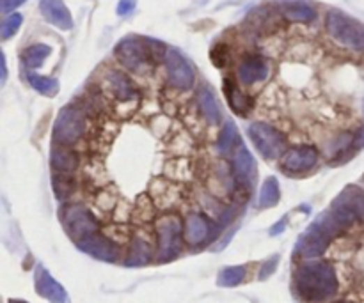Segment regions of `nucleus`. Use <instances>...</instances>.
<instances>
[{
	"mask_svg": "<svg viewBox=\"0 0 364 303\" xmlns=\"http://www.w3.org/2000/svg\"><path fill=\"white\" fill-rule=\"evenodd\" d=\"M178 114L107 100L84 139V202L121 247L135 236L151 241L155 222L190 206L206 172L201 128Z\"/></svg>",
	"mask_w": 364,
	"mask_h": 303,
	"instance_id": "nucleus-1",
	"label": "nucleus"
},
{
	"mask_svg": "<svg viewBox=\"0 0 364 303\" xmlns=\"http://www.w3.org/2000/svg\"><path fill=\"white\" fill-rule=\"evenodd\" d=\"M295 289L302 302L321 303L340 293L341 280L329 261L308 259L295 270Z\"/></svg>",
	"mask_w": 364,
	"mask_h": 303,
	"instance_id": "nucleus-2",
	"label": "nucleus"
},
{
	"mask_svg": "<svg viewBox=\"0 0 364 303\" xmlns=\"http://www.w3.org/2000/svg\"><path fill=\"white\" fill-rule=\"evenodd\" d=\"M167 55V48L164 43L155 39L128 36L121 39L116 47V59L133 73H146L153 70Z\"/></svg>",
	"mask_w": 364,
	"mask_h": 303,
	"instance_id": "nucleus-3",
	"label": "nucleus"
},
{
	"mask_svg": "<svg viewBox=\"0 0 364 303\" xmlns=\"http://www.w3.org/2000/svg\"><path fill=\"white\" fill-rule=\"evenodd\" d=\"M155 261L169 263L185 250V220L180 213H169L155 222Z\"/></svg>",
	"mask_w": 364,
	"mask_h": 303,
	"instance_id": "nucleus-4",
	"label": "nucleus"
},
{
	"mask_svg": "<svg viewBox=\"0 0 364 303\" xmlns=\"http://www.w3.org/2000/svg\"><path fill=\"white\" fill-rule=\"evenodd\" d=\"M59 217L61 222H63L64 231H66V234L75 245H79L80 241H86L89 238L96 236L98 233H103L100 218L82 201L66 202L61 208Z\"/></svg>",
	"mask_w": 364,
	"mask_h": 303,
	"instance_id": "nucleus-5",
	"label": "nucleus"
},
{
	"mask_svg": "<svg viewBox=\"0 0 364 303\" xmlns=\"http://www.w3.org/2000/svg\"><path fill=\"white\" fill-rule=\"evenodd\" d=\"M89 132V116L84 112L79 103L66 105L59 112L54 123V144L63 148H73L75 144L84 142Z\"/></svg>",
	"mask_w": 364,
	"mask_h": 303,
	"instance_id": "nucleus-6",
	"label": "nucleus"
},
{
	"mask_svg": "<svg viewBox=\"0 0 364 303\" xmlns=\"http://www.w3.org/2000/svg\"><path fill=\"white\" fill-rule=\"evenodd\" d=\"M329 213L334 220L343 227L344 231H350L357 224L364 222V192L357 185H349L331 204Z\"/></svg>",
	"mask_w": 364,
	"mask_h": 303,
	"instance_id": "nucleus-7",
	"label": "nucleus"
},
{
	"mask_svg": "<svg viewBox=\"0 0 364 303\" xmlns=\"http://www.w3.org/2000/svg\"><path fill=\"white\" fill-rule=\"evenodd\" d=\"M224 227L219 222H213L203 211H188L185 215V245L188 249H204L220 236Z\"/></svg>",
	"mask_w": 364,
	"mask_h": 303,
	"instance_id": "nucleus-8",
	"label": "nucleus"
},
{
	"mask_svg": "<svg viewBox=\"0 0 364 303\" xmlns=\"http://www.w3.org/2000/svg\"><path fill=\"white\" fill-rule=\"evenodd\" d=\"M325 29L336 43L352 50H364V25L344 13L331 11L325 16Z\"/></svg>",
	"mask_w": 364,
	"mask_h": 303,
	"instance_id": "nucleus-9",
	"label": "nucleus"
},
{
	"mask_svg": "<svg viewBox=\"0 0 364 303\" xmlns=\"http://www.w3.org/2000/svg\"><path fill=\"white\" fill-rule=\"evenodd\" d=\"M247 133L259 155L266 160L279 158L288 149V135L282 130L266 125L263 121L252 123Z\"/></svg>",
	"mask_w": 364,
	"mask_h": 303,
	"instance_id": "nucleus-10",
	"label": "nucleus"
},
{
	"mask_svg": "<svg viewBox=\"0 0 364 303\" xmlns=\"http://www.w3.org/2000/svg\"><path fill=\"white\" fill-rule=\"evenodd\" d=\"M318 160H320V153H318L317 146L310 144V142H301V144H294L286 149L285 155L281 156V169L286 174L298 176L313 171Z\"/></svg>",
	"mask_w": 364,
	"mask_h": 303,
	"instance_id": "nucleus-11",
	"label": "nucleus"
},
{
	"mask_svg": "<svg viewBox=\"0 0 364 303\" xmlns=\"http://www.w3.org/2000/svg\"><path fill=\"white\" fill-rule=\"evenodd\" d=\"M165 68H167V80L171 87L180 91L192 89L196 84V71L192 64L174 48H169L165 55Z\"/></svg>",
	"mask_w": 364,
	"mask_h": 303,
	"instance_id": "nucleus-12",
	"label": "nucleus"
},
{
	"mask_svg": "<svg viewBox=\"0 0 364 303\" xmlns=\"http://www.w3.org/2000/svg\"><path fill=\"white\" fill-rule=\"evenodd\" d=\"M105 93H107V100L114 101V103H135V101L141 100V91L135 84L126 77L125 73L118 70H110L107 71L105 75Z\"/></svg>",
	"mask_w": 364,
	"mask_h": 303,
	"instance_id": "nucleus-13",
	"label": "nucleus"
},
{
	"mask_svg": "<svg viewBox=\"0 0 364 303\" xmlns=\"http://www.w3.org/2000/svg\"><path fill=\"white\" fill-rule=\"evenodd\" d=\"M232 169H233V174H235L236 185H238V190L242 192L251 190L256 178H258V172H256L255 158H252L249 149H247L243 144H240L238 148H236V151L233 153Z\"/></svg>",
	"mask_w": 364,
	"mask_h": 303,
	"instance_id": "nucleus-14",
	"label": "nucleus"
},
{
	"mask_svg": "<svg viewBox=\"0 0 364 303\" xmlns=\"http://www.w3.org/2000/svg\"><path fill=\"white\" fill-rule=\"evenodd\" d=\"M238 80L243 86H255V84L265 82L268 75H271V64L261 55H245L242 63L238 64Z\"/></svg>",
	"mask_w": 364,
	"mask_h": 303,
	"instance_id": "nucleus-15",
	"label": "nucleus"
},
{
	"mask_svg": "<svg viewBox=\"0 0 364 303\" xmlns=\"http://www.w3.org/2000/svg\"><path fill=\"white\" fill-rule=\"evenodd\" d=\"M331 245H333V241L313 224L298 240L297 247H295V254L301 256L302 259H314V257L324 256Z\"/></svg>",
	"mask_w": 364,
	"mask_h": 303,
	"instance_id": "nucleus-16",
	"label": "nucleus"
},
{
	"mask_svg": "<svg viewBox=\"0 0 364 303\" xmlns=\"http://www.w3.org/2000/svg\"><path fill=\"white\" fill-rule=\"evenodd\" d=\"M36 291L38 295L47 298L50 303H66L68 293L63 286L43 268V266H38L36 270Z\"/></svg>",
	"mask_w": 364,
	"mask_h": 303,
	"instance_id": "nucleus-17",
	"label": "nucleus"
},
{
	"mask_svg": "<svg viewBox=\"0 0 364 303\" xmlns=\"http://www.w3.org/2000/svg\"><path fill=\"white\" fill-rule=\"evenodd\" d=\"M50 165L54 169V174H68L73 176L75 172L82 167V158L71 148L55 146L50 153Z\"/></svg>",
	"mask_w": 364,
	"mask_h": 303,
	"instance_id": "nucleus-18",
	"label": "nucleus"
},
{
	"mask_svg": "<svg viewBox=\"0 0 364 303\" xmlns=\"http://www.w3.org/2000/svg\"><path fill=\"white\" fill-rule=\"evenodd\" d=\"M155 261V247L153 241L144 236H135L128 243V252L123 259L125 266H146Z\"/></svg>",
	"mask_w": 364,
	"mask_h": 303,
	"instance_id": "nucleus-19",
	"label": "nucleus"
},
{
	"mask_svg": "<svg viewBox=\"0 0 364 303\" xmlns=\"http://www.w3.org/2000/svg\"><path fill=\"white\" fill-rule=\"evenodd\" d=\"M40 9L43 13L45 20L50 22L61 31H71L73 27V18L63 0H40Z\"/></svg>",
	"mask_w": 364,
	"mask_h": 303,
	"instance_id": "nucleus-20",
	"label": "nucleus"
},
{
	"mask_svg": "<svg viewBox=\"0 0 364 303\" xmlns=\"http://www.w3.org/2000/svg\"><path fill=\"white\" fill-rule=\"evenodd\" d=\"M224 94H226L227 103H229V107H232V110L236 116L247 117L255 110V100L249 94L243 93L232 78L224 80Z\"/></svg>",
	"mask_w": 364,
	"mask_h": 303,
	"instance_id": "nucleus-21",
	"label": "nucleus"
},
{
	"mask_svg": "<svg viewBox=\"0 0 364 303\" xmlns=\"http://www.w3.org/2000/svg\"><path fill=\"white\" fill-rule=\"evenodd\" d=\"M279 15L290 22H297V24H310L317 18V11L313 6L305 4V2H295V0H288L279 6Z\"/></svg>",
	"mask_w": 364,
	"mask_h": 303,
	"instance_id": "nucleus-22",
	"label": "nucleus"
},
{
	"mask_svg": "<svg viewBox=\"0 0 364 303\" xmlns=\"http://www.w3.org/2000/svg\"><path fill=\"white\" fill-rule=\"evenodd\" d=\"M197 103H199V110L204 116V119L210 123V125L217 126L220 123V107L217 103L215 94L212 93V89L206 86H203L197 94Z\"/></svg>",
	"mask_w": 364,
	"mask_h": 303,
	"instance_id": "nucleus-23",
	"label": "nucleus"
},
{
	"mask_svg": "<svg viewBox=\"0 0 364 303\" xmlns=\"http://www.w3.org/2000/svg\"><path fill=\"white\" fill-rule=\"evenodd\" d=\"M242 144L240 142V135H238V128L233 121H227L224 128L220 130L219 137H217V151L220 153L222 156H233V153L236 151V148Z\"/></svg>",
	"mask_w": 364,
	"mask_h": 303,
	"instance_id": "nucleus-24",
	"label": "nucleus"
},
{
	"mask_svg": "<svg viewBox=\"0 0 364 303\" xmlns=\"http://www.w3.org/2000/svg\"><path fill=\"white\" fill-rule=\"evenodd\" d=\"M50 54H52V48L48 47V45L38 43L29 47L27 50L22 54V61H24L25 66L34 70V68H40L41 64L45 63V59H47Z\"/></svg>",
	"mask_w": 364,
	"mask_h": 303,
	"instance_id": "nucleus-25",
	"label": "nucleus"
},
{
	"mask_svg": "<svg viewBox=\"0 0 364 303\" xmlns=\"http://www.w3.org/2000/svg\"><path fill=\"white\" fill-rule=\"evenodd\" d=\"M27 80L32 86V89H36L40 94H43V96L52 98L59 93V82H57L55 78L43 77V75L38 73H29Z\"/></svg>",
	"mask_w": 364,
	"mask_h": 303,
	"instance_id": "nucleus-26",
	"label": "nucleus"
},
{
	"mask_svg": "<svg viewBox=\"0 0 364 303\" xmlns=\"http://www.w3.org/2000/svg\"><path fill=\"white\" fill-rule=\"evenodd\" d=\"M281 199V190H279V181L272 176L263 183L261 192H259V206L261 208H274L278 206Z\"/></svg>",
	"mask_w": 364,
	"mask_h": 303,
	"instance_id": "nucleus-27",
	"label": "nucleus"
},
{
	"mask_svg": "<svg viewBox=\"0 0 364 303\" xmlns=\"http://www.w3.org/2000/svg\"><path fill=\"white\" fill-rule=\"evenodd\" d=\"M245 266H229V268H224L219 273L217 284L222 286V288H235V286L242 284L243 280H245Z\"/></svg>",
	"mask_w": 364,
	"mask_h": 303,
	"instance_id": "nucleus-28",
	"label": "nucleus"
},
{
	"mask_svg": "<svg viewBox=\"0 0 364 303\" xmlns=\"http://www.w3.org/2000/svg\"><path fill=\"white\" fill-rule=\"evenodd\" d=\"M54 192L55 197L59 201H68L75 192V179L73 176L68 174H54Z\"/></svg>",
	"mask_w": 364,
	"mask_h": 303,
	"instance_id": "nucleus-29",
	"label": "nucleus"
},
{
	"mask_svg": "<svg viewBox=\"0 0 364 303\" xmlns=\"http://www.w3.org/2000/svg\"><path fill=\"white\" fill-rule=\"evenodd\" d=\"M22 22H24V16L18 15V13L9 15L2 22V25H0V36H2V39H9L11 36H15L18 32V29L22 27Z\"/></svg>",
	"mask_w": 364,
	"mask_h": 303,
	"instance_id": "nucleus-30",
	"label": "nucleus"
},
{
	"mask_svg": "<svg viewBox=\"0 0 364 303\" xmlns=\"http://www.w3.org/2000/svg\"><path fill=\"white\" fill-rule=\"evenodd\" d=\"M210 57H212V63L215 64L217 68L226 66L227 59H229V52H227L226 45H217L215 48H212V54H210Z\"/></svg>",
	"mask_w": 364,
	"mask_h": 303,
	"instance_id": "nucleus-31",
	"label": "nucleus"
},
{
	"mask_svg": "<svg viewBox=\"0 0 364 303\" xmlns=\"http://www.w3.org/2000/svg\"><path fill=\"white\" fill-rule=\"evenodd\" d=\"M278 263H279V256H274L271 261H266L265 265H263L261 272H259V280H265L266 277L272 275V273L275 272V268H278Z\"/></svg>",
	"mask_w": 364,
	"mask_h": 303,
	"instance_id": "nucleus-32",
	"label": "nucleus"
},
{
	"mask_svg": "<svg viewBox=\"0 0 364 303\" xmlns=\"http://www.w3.org/2000/svg\"><path fill=\"white\" fill-rule=\"evenodd\" d=\"M133 8H135V0H119L118 15H121V16L130 15V13L133 11Z\"/></svg>",
	"mask_w": 364,
	"mask_h": 303,
	"instance_id": "nucleus-33",
	"label": "nucleus"
},
{
	"mask_svg": "<svg viewBox=\"0 0 364 303\" xmlns=\"http://www.w3.org/2000/svg\"><path fill=\"white\" fill-rule=\"evenodd\" d=\"M24 2L25 0H2V13L15 11V9L24 4Z\"/></svg>",
	"mask_w": 364,
	"mask_h": 303,
	"instance_id": "nucleus-34",
	"label": "nucleus"
},
{
	"mask_svg": "<svg viewBox=\"0 0 364 303\" xmlns=\"http://www.w3.org/2000/svg\"><path fill=\"white\" fill-rule=\"evenodd\" d=\"M285 229H286V218H282V220H279L278 224L271 229V236H278V234H281Z\"/></svg>",
	"mask_w": 364,
	"mask_h": 303,
	"instance_id": "nucleus-35",
	"label": "nucleus"
},
{
	"mask_svg": "<svg viewBox=\"0 0 364 303\" xmlns=\"http://www.w3.org/2000/svg\"><path fill=\"white\" fill-rule=\"evenodd\" d=\"M6 78H8V64H6V57L2 55V84L6 82Z\"/></svg>",
	"mask_w": 364,
	"mask_h": 303,
	"instance_id": "nucleus-36",
	"label": "nucleus"
},
{
	"mask_svg": "<svg viewBox=\"0 0 364 303\" xmlns=\"http://www.w3.org/2000/svg\"><path fill=\"white\" fill-rule=\"evenodd\" d=\"M334 303H357V302H354V300H341V302H334Z\"/></svg>",
	"mask_w": 364,
	"mask_h": 303,
	"instance_id": "nucleus-37",
	"label": "nucleus"
},
{
	"mask_svg": "<svg viewBox=\"0 0 364 303\" xmlns=\"http://www.w3.org/2000/svg\"><path fill=\"white\" fill-rule=\"evenodd\" d=\"M8 303H29V302H24V300H9Z\"/></svg>",
	"mask_w": 364,
	"mask_h": 303,
	"instance_id": "nucleus-38",
	"label": "nucleus"
}]
</instances>
